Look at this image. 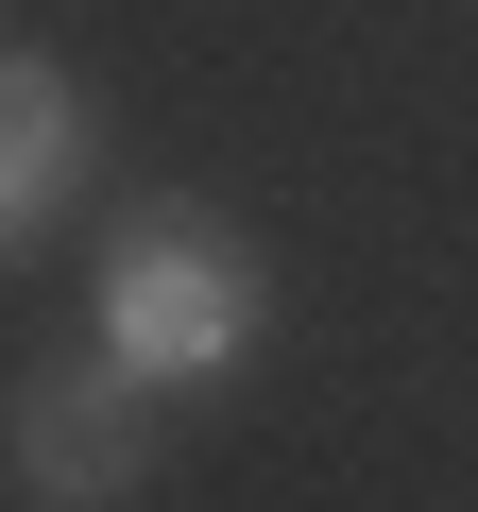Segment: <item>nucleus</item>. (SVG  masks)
Returning a JSON list of instances; mask_svg holds the SVG:
<instances>
[{"label": "nucleus", "instance_id": "obj_2", "mask_svg": "<svg viewBox=\"0 0 478 512\" xmlns=\"http://www.w3.org/2000/svg\"><path fill=\"white\" fill-rule=\"evenodd\" d=\"M154 478V376H120L103 342H52L0 393V495L18 512H120Z\"/></svg>", "mask_w": 478, "mask_h": 512}, {"label": "nucleus", "instance_id": "obj_3", "mask_svg": "<svg viewBox=\"0 0 478 512\" xmlns=\"http://www.w3.org/2000/svg\"><path fill=\"white\" fill-rule=\"evenodd\" d=\"M86 154H103L86 86H69L52 52H18V35H0V256H35V239L86 205Z\"/></svg>", "mask_w": 478, "mask_h": 512}, {"label": "nucleus", "instance_id": "obj_1", "mask_svg": "<svg viewBox=\"0 0 478 512\" xmlns=\"http://www.w3.org/2000/svg\"><path fill=\"white\" fill-rule=\"evenodd\" d=\"M274 325V274H257V239H239L222 205H120L103 256H86V342L154 393H222L239 359H257Z\"/></svg>", "mask_w": 478, "mask_h": 512}]
</instances>
